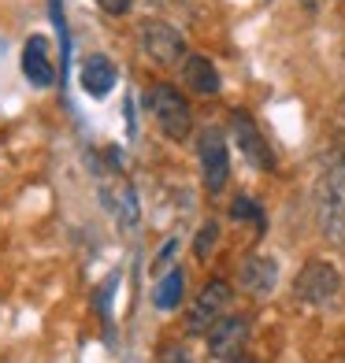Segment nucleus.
I'll list each match as a JSON object with an SVG mask.
<instances>
[{"instance_id": "nucleus-1", "label": "nucleus", "mask_w": 345, "mask_h": 363, "mask_svg": "<svg viewBox=\"0 0 345 363\" xmlns=\"http://www.w3.org/2000/svg\"><path fill=\"white\" fill-rule=\"evenodd\" d=\"M316 219L331 245H345V152L334 148L323 160L316 182Z\"/></svg>"}, {"instance_id": "nucleus-2", "label": "nucleus", "mask_w": 345, "mask_h": 363, "mask_svg": "<svg viewBox=\"0 0 345 363\" xmlns=\"http://www.w3.org/2000/svg\"><path fill=\"white\" fill-rule=\"evenodd\" d=\"M145 104H149V111H153V119H156L163 138H171V141H186L190 138L193 111H190V101L175 86H163V82L160 86H149Z\"/></svg>"}, {"instance_id": "nucleus-3", "label": "nucleus", "mask_w": 345, "mask_h": 363, "mask_svg": "<svg viewBox=\"0 0 345 363\" xmlns=\"http://www.w3.org/2000/svg\"><path fill=\"white\" fill-rule=\"evenodd\" d=\"M293 293L308 308H331L341 296V274L327 259H308L297 274V282H293Z\"/></svg>"}, {"instance_id": "nucleus-4", "label": "nucleus", "mask_w": 345, "mask_h": 363, "mask_svg": "<svg viewBox=\"0 0 345 363\" xmlns=\"http://www.w3.org/2000/svg\"><path fill=\"white\" fill-rule=\"evenodd\" d=\"M230 296H234L230 282H223V278H212V282H208L201 293H197V301L190 304V311H186V334L208 337V330L226 315Z\"/></svg>"}, {"instance_id": "nucleus-5", "label": "nucleus", "mask_w": 345, "mask_h": 363, "mask_svg": "<svg viewBox=\"0 0 345 363\" xmlns=\"http://www.w3.org/2000/svg\"><path fill=\"white\" fill-rule=\"evenodd\" d=\"M141 48L156 60L160 67H182L186 63V38L178 34V26L163 23V19H145L141 23Z\"/></svg>"}, {"instance_id": "nucleus-6", "label": "nucleus", "mask_w": 345, "mask_h": 363, "mask_svg": "<svg viewBox=\"0 0 345 363\" xmlns=\"http://www.w3.org/2000/svg\"><path fill=\"white\" fill-rule=\"evenodd\" d=\"M197 152H201L204 189L208 193H223L226 182H230V148H226L223 130H216V126L201 130V138H197Z\"/></svg>"}, {"instance_id": "nucleus-7", "label": "nucleus", "mask_w": 345, "mask_h": 363, "mask_svg": "<svg viewBox=\"0 0 345 363\" xmlns=\"http://www.w3.org/2000/svg\"><path fill=\"white\" fill-rule=\"evenodd\" d=\"M230 134H234L238 152L249 160L256 171H271V167H275L271 145L264 141V134H260V126L253 123L249 111H230Z\"/></svg>"}, {"instance_id": "nucleus-8", "label": "nucleus", "mask_w": 345, "mask_h": 363, "mask_svg": "<svg viewBox=\"0 0 345 363\" xmlns=\"http://www.w3.org/2000/svg\"><path fill=\"white\" fill-rule=\"evenodd\" d=\"M245 345H249V319H245V315H223L216 326L208 330V352H212V359L234 363L238 356H245Z\"/></svg>"}, {"instance_id": "nucleus-9", "label": "nucleus", "mask_w": 345, "mask_h": 363, "mask_svg": "<svg viewBox=\"0 0 345 363\" xmlns=\"http://www.w3.org/2000/svg\"><path fill=\"white\" fill-rule=\"evenodd\" d=\"M97 178H101V182H97V189H101L108 211L123 226H134L138 223V193H134V186H130L123 174L104 171V167H97Z\"/></svg>"}, {"instance_id": "nucleus-10", "label": "nucleus", "mask_w": 345, "mask_h": 363, "mask_svg": "<svg viewBox=\"0 0 345 363\" xmlns=\"http://www.w3.org/2000/svg\"><path fill=\"white\" fill-rule=\"evenodd\" d=\"M23 78L38 89H48L56 82V67H53V56H48V41L41 34H34L23 45Z\"/></svg>"}, {"instance_id": "nucleus-11", "label": "nucleus", "mask_w": 345, "mask_h": 363, "mask_svg": "<svg viewBox=\"0 0 345 363\" xmlns=\"http://www.w3.org/2000/svg\"><path fill=\"white\" fill-rule=\"evenodd\" d=\"M238 286L253 296H268L278 286V263L271 256H245L238 267Z\"/></svg>"}, {"instance_id": "nucleus-12", "label": "nucleus", "mask_w": 345, "mask_h": 363, "mask_svg": "<svg viewBox=\"0 0 345 363\" xmlns=\"http://www.w3.org/2000/svg\"><path fill=\"white\" fill-rule=\"evenodd\" d=\"M182 82H186V89L197 93V96H219V86H223L216 63H212L208 56H186Z\"/></svg>"}, {"instance_id": "nucleus-13", "label": "nucleus", "mask_w": 345, "mask_h": 363, "mask_svg": "<svg viewBox=\"0 0 345 363\" xmlns=\"http://www.w3.org/2000/svg\"><path fill=\"white\" fill-rule=\"evenodd\" d=\"M115 86V63L108 56H89L82 63V89H86L93 101H104Z\"/></svg>"}, {"instance_id": "nucleus-14", "label": "nucleus", "mask_w": 345, "mask_h": 363, "mask_svg": "<svg viewBox=\"0 0 345 363\" xmlns=\"http://www.w3.org/2000/svg\"><path fill=\"white\" fill-rule=\"evenodd\" d=\"M182 289H186V278H182V271L171 267L168 274L160 278V286H156V293H153L156 308H160V311H175V308H178V301H182Z\"/></svg>"}, {"instance_id": "nucleus-15", "label": "nucleus", "mask_w": 345, "mask_h": 363, "mask_svg": "<svg viewBox=\"0 0 345 363\" xmlns=\"http://www.w3.org/2000/svg\"><path fill=\"white\" fill-rule=\"evenodd\" d=\"M216 245H219V226L216 223H204L201 230H197V241H193V256L197 259H208L212 252H216Z\"/></svg>"}, {"instance_id": "nucleus-16", "label": "nucleus", "mask_w": 345, "mask_h": 363, "mask_svg": "<svg viewBox=\"0 0 345 363\" xmlns=\"http://www.w3.org/2000/svg\"><path fill=\"white\" fill-rule=\"evenodd\" d=\"M230 216H234L238 223H245V219L256 223V230H264V226H268V223H264V211H260V204L249 201V196H238V201L230 204Z\"/></svg>"}, {"instance_id": "nucleus-17", "label": "nucleus", "mask_w": 345, "mask_h": 363, "mask_svg": "<svg viewBox=\"0 0 345 363\" xmlns=\"http://www.w3.org/2000/svg\"><path fill=\"white\" fill-rule=\"evenodd\" d=\"M175 238H168V241H163V249H160V256H156V263H153V274H163V267H168V259L175 256Z\"/></svg>"}, {"instance_id": "nucleus-18", "label": "nucleus", "mask_w": 345, "mask_h": 363, "mask_svg": "<svg viewBox=\"0 0 345 363\" xmlns=\"http://www.w3.org/2000/svg\"><path fill=\"white\" fill-rule=\"evenodd\" d=\"M97 4H101L104 15H126L130 8H134V0H97Z\"/></svg>"}, {"instance_id": "nucleus-19", "label": "nucleus", "mask_w": 345, "mask_h": 363, "mask_svg": "<svg viewBox=\"0 0 345 363\" xmlns=\"http://www.w3.org/2000/svg\"><path fill=\"white\" fill-rule=\"evenodd\" d=\"M156 363H190V356H186L182 349H178V345H168V349L160 352V359H156Z\"/></svg>"}, {"instance_id": "nucleus-20", "label": "nucleus", "mask_w": 345, "mask_h": 363, "mask_svg": "<svg viewBox=\"0 0 345 363\" xmlns=\"http://www.w3.org/2000/svg\"><path fill=\"white\" fill-rule=\"evenodd\" d=\"M234 363H256V359H249V356H238Z\"/></svg>"}]
</instances>
